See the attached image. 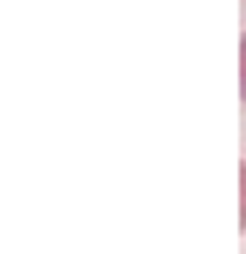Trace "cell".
I'll return each mask as SVG.
<instances>
[{
	"label": "cell",
	"mask_w": 246,
	"mask_h": 254,
	"mask_svg": "<svg viewBox=\"0 0 246 254\" xmlns=\"http://www.w3.org/2000/svg\"><path fill=\"white\" fill-rule=\"evenodd\" d=\"M241 98L246 104V33L241 36Z\"/></svg>",
	"instance_id": "cell-1"
}]
</instances>
